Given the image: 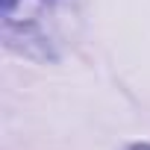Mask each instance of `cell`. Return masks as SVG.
Masks as SVG:
<instances>
[{"label": "cell", "mask_w": 150, "mask_h": 150, "mask_svg": "<svg viewBox=\"0 0 150 150\" xmlns=\"http://www.w3.org/2000/svg\"><path fill=\"white\" fill-rule=\"evenodd\" d=\"M129 150H150V144H135V147H129Z\"/></svg>", "instance_id": "cell-1"}]
</instances>
